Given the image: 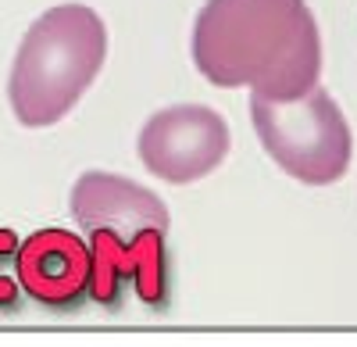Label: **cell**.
<instances>
[{
    "instance_id": "1",
    "label": "cell",
    "mask_w": 357,
    "mask_h": 347,
    "mask_svg": "<svg viewBox=\"0 0 357 347\" xmlns=\"http://www.w3.org/2000/svg\"><path fill=\"white\" fill-rule=\"evenodd\" d=\"M190 54L218 90L293 101L321 79V33L307 0H207Z\"/></svg>"
},
{
    "instance_id": "2",
    "label": "cell",
    "mask_w": 357,
    "mask_h": 347,
    "mask_svg": "<svg viewBox=\"0 0 357 347\" xmlns=\"http://www.w3.org/2000/svg\"><path fill=\"white\" fill-rule=\"evenodd\" d=\"M107 61V25L86 4H57L25 29L8 75V104L25 129L68 119Z\"/></svg>"
},
{
    "instance_id": "3",
    "label": "cell",
    "mask_w": 357,
    "mask_h": 347,
    "mask_svg": "<svg viewBox=\"0 0 357 347\" xmlns=\"http://www.w3.org/2000/svg\"><path fill=\"white\" fill-rule=\"evenodd\" d=\"M250 122L264 154L304 186L340 183L354 161V133L321 82L304 97L272 101L250 94Z\"/></svg>"
},
{
    "instance_id": "4",
    "label": "cell",
    "mask_w": 357,
    "mask_h": 347,
    "mask_svg": "<svg viewBox=\"0 0 357 347\" xmlns=\"http://www.w3.org/2000/svg\"><path fill=\"white\" fill-rule=\"evenodd\" d=\"M232 133L225 115L207 104H172L143 122L136 154L161 183L186 186L207 179L229 158Z\"/></svg>"
},
{
    "instance_id": "5",
    "label": "cell",
    "mask_w": 357,
    "mask_h": 347,
    "mask_svg": "<svg viewBox=\"0 0 357 347\" xmlns=\"http://www.w3.org/2000/svg\"><path fill=\"white\" fill-rule=\"evenodd\" d=\"M161 229H143L136 237H118L114 229L89 233V297L104 308H122L132 294L146 308H161L168 301V251Z\"/></svg>"
},
{
    "instance_id": "6",
    "label": "cell",
    "mask_w": 357,
    "mask_h": 347,
    "mask_svg": "<svg viewBox=\"0 0 357 347\" xmlns=\"http://www.w3.org/2000/svg\"><path fill=\"white\" fill-rule=\"evenodd\" d=\"M89 244L72 229H36L18 247V283L43 308H79L89 294Z\"/></svg>"
},
{
    "instance_id": "7",
    "label": "cell",
    "mask_w": 357,
    "mask_h": 347,
    "mask_svg": "<svg viewBox=\"0 0 357 347\" xmlns=\"http://www.w3.org/2000/svg\"><path fill=\"white\" fill-rule=\"evenodd\" d=\"M72 215L75 222L93 233V229H114L118 237H136L143 229H172V215L168 205L146 190L136 179L114 176V172H82L72 186Z\"/></svg>"
},
{
    "instance_id": "8",
    "label": "cell",
    "mask_w": 357,
    "mask_h": 347,
    "mask_svg": "<svg viewBox=\"0 0 357 347\" xmlns=\"http://www.w3.org/2000/svg\"><path fill=\"white\" fill-rule=\"evenodd\" d=\"M18 247H22V240L11 233V229H0V311L18 308V297H22Z\"/></svg>"
}]
</instances>
